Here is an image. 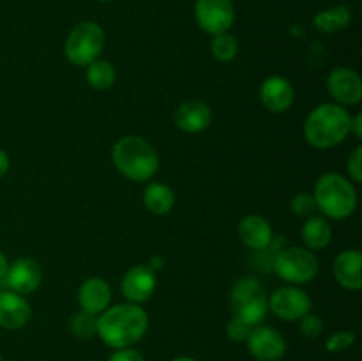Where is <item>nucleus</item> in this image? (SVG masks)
Instances as JSON below:
<instances>
[{
    "mask_svg": "<svg viewBox=\"0 0 362 361\" xmlns=\"http://www.w3.org/2000/svg\"><path fill=\"white\" fill-rule=\"evenodd\" d=\"M148 329V315L140 304L108 306L98 315V336L113 349H126L140 342Z\"/></svg>",
    "mask_w": 362,
    "mask_h": 361,
    "instance_id": "f257e3e1",
    "label": "nucleus"
},
{
    "mask_svg": "<svg viewBox=\"0 0 362 361\" xmlns=\"http://www.w3.org/2000/svg\"><path fill=\"white\" fill-rule=\"evenodd\" d=\"M112 159L124 177L136 183H147L159 170V156L156 149L136 134H127L117 140L112 149Z\"/></svg>",
    "mask_w": 362,
    "mask_h": 361,
    "instance_id": "f03ea898",
    "label": "nucleus"
},
{
    "mask_svg": "<svg viewBox=\"0 0 362 361\" xmlns=\"http://www.w3.org/2000/svg\"><path fill=\"white\" fill-rule=\"evenodd\" d=\"M350 113L336 103L315 106L304 122V137L313 147L331 149L350 134Z\"/></svg>",
    "mask_w": 362,
    "mask_h": 361,
    "instance_id": "7ed1b4c3",
    "label": "nucleus"
},
{
    "mask_svg": "<svg viewBox=\"0 0 362 361\" xmlns=\"http://www.w3.org/2000/svg\"><path fill=\"white\" fill-rule=\"evenodd\" d=\"M315 204L324 218L345 219L357 209V191L341 173L327 172L318 177L313 191Z\"/></svg>",
    "mask_w": 362,
    "mask_h": 361,
    "instance_id": "20e7f679",
    "label": "nucleus"
},
{
    "mask_svg": "<svg viewBox=\"0 0 362 361\" xmlns=\"http://www.w3.org/2000/svg\"><path fill=\"white\" fill-rule=\"evenodd\" d=\"M230 308L233 317L255 326L262 324L269 311V297L260 280L255 276H243L237 280L230 292Z\"/></svg>",
    "mask_w": 362,
    "mask_h": 361,
    "instance_id": "39448f33",
    "label": "nucleus"
},
{
    "mask_svg": "<svg viewBox=\"0 0 362 361\" xmlns=\"http://www.w3.org/2000/svg\"><path fill=\"white\" fill-rule=\"evenodd\" d=\"M105 30L95 21H81L67 35L64 52L71 64L87 67L99 59L105 48Z\"/></svg>",
    "mask_w": 362,
    "mask_h": 361,
    "instance_id": "423d86ee",
    "label": "nucleus"
},
{
    "mask_svg": "<svg viewBox=\"0 0 362 361\" xmlns=\"http://www.w3.org/2000/svg\"><path fill=\"white\" fill-rule=\"evenodd\" d=\"M272 269L283 282L290 285H304L317 276L318 260L306 248L290 246L278 251L272 260Z\"/></svg>",
    "mask_w": 362,
    "mask_h": 361,
    "instance_id": "0eeeda50",
    "label": "nucleus"
},
{
    "mask_svg": "<svg viewBox=\"0 0 362 361\" xmlns=\"http://www.w3.org/2000/svg\"><path fill=\"white\" fill-rule=\"evenodd\" d=\"M194 18L207 34H223L228 32L235 21V7L232 0H197Z\"/></svg>",
    "mask_w": 362,
    "mask_h": 361,
    "instance_id": "6e6552de",
    "label": "nucleus"
},
{
    "mask_svg": "<svg viewBox=\"0 0 362 361\" xmlns=\"http://www.w3.org/2000/svg\"><path fill=\"white\" fill-rule=\"evenodd\" d=\"M311 297L296 285L279 287L269 297V310L281 321H300L311 311Z\"/></svg>",
    "mask_w": 362,
    "mask_h": 361,
    "instance_id": "1a4fd4ad",
    "label": "nucleus"
},
{
    "mask_svg": "<svg viewBox=\"0 0 362 361\" xmlns=\"http://www.w3.org/2000/svg\"><path fill=\"white\" fill-rule=\"evenodd\" d=\"M247 350L258 361H279L286 354V340L271 326H255L246 340Z\"/></svg>",
    "mask_w": 362,
    "mask_h": 361,
    "instance_id": "9d476101",
    "label": "nucleus"
},
{
    "mask_svg": "<svg viewBox=\"0 0 362 361\" xmlns=\"http://www.w3.org/2000/svg\"><path fill=\"white\" fill-rule=\"evenodd\" d=\"M156 283H158L156 271H152L148 265L140 264L127 269L120 282V290L129 303L141 304L151 299L156 290Z\"/></svg>",
    "mask_w": 362,
    "mask_h": 361,
    "instance_id": "9b49d317",
    "label": "nucleus"
},
{
    "mask_svg": "<svg viewBox=\"0 0 362 361\" xmlns=\"http://www.w3.org/2000/svg\"><path fill=\"white\" fill-rule=\"evenodd\" d=\"M327 91L336 105H357L362 99V80L350 67H336L327 76Z\"/></svg>",
    "mask_w": 362,
    "mask_h": 361,
    "instance_id": "f8f14e48",
    "label": "nucleus"
},
{
    "mask_svg": "<svg viewBox=\"0 0 362 361\" xmlns=\"http://www.w3.org/2000/svg\"><path fill=\"white\" fill-rule=\"evenodd\" d=\"M4 280H6L9 290L27 296V294L37 290V287L41 285V265L34 258H18L16 262L9 264Z\"/></svg>",
    "mask_w": 362,
    "mask_h": 361,
    "instance_id": "ddd939ff",
    "label": "nucleus"
},
{
    "mask_svg": "<svg viewBox=\"0 0 362 361\" xmlns=\"http://www.w3.org/2000/svg\"><path fill=\"white\" fill-rule=\"evenodd\" d=\"M32 308L25 296L13 290H0V326L6 329H21L28 324Z\"/></svg>",
    "mask_w": 362,
    "mask_h": 361,
    "instance_id": "4468645a",
    "label": "nucleus"
},
{
    "mask_svg": "<svg viewBox=\"0 0 362 361\" xmlns=\"http://www.w3.org/2000/svg\"><path fill=\"white\" fill-rule=\"evenodd\" d=\"M260 101L269 112L283 113L293 105L296 91L285 76H269L260 85Z\"/></svg>",
    "mask_w": 362,
    "mask_h": 361,
    "instance_id": "2eb2a0df",
    "label": "nucleus"
},
{
    "mask_svg": "<svg viewBox=\"0 0 362 361\" xmlns=\"http://www.w3.org/2000/svg\"><path fill=\"white\" fill-rule=\"evenodd\" d=\"M240 241L246 244L247 248L255 251H264L274 241V232L272 227L264 216L258 214H247L240 219L239 229H237Z\"/></svg>",
    "mask_w": 362,
    "mask_h": 361,
    "instance_id": "dca6fc26",
    "label": "nucleus"
},
{
    "mask_svg": "<svg viewBox=\"0 0 362 361\" xmlns=\"http://www.w3.org/2000/svg\"><path fill=\"white\" fill-rule=\"evenodd\" d=\"M175 124L179 130L184 133H202L211 126L212 112L204 101L198 99H187V101L180 103L179 108L175 110Z\"/></svg>",
    "mask_w": 362,
    "mask_h": 361,
    "instance_id": "f3484780",
    "label": "nucleus"
},
{
    "mask_svg": "<svg viewBox=\"0 0 362 361\" xmlns=\"http://www.w3.org/2000/svg\"><path fill=\"white\" fill-rule=\"evenodd\" d=\"M112 301V289L108 282L99 276L87 278L78 289V303L83 311L92 315H99L108 308Z\"/></svg>",
    "mask_w": 362,
    "mask_h": 361,
    "instance_id": "a211bd4d",
    "label": "nucleus"
},
{
    "mask_svg": "<svg viewBox=\"0 0 362 361\" xmlns=\"http://www.w3.org/2000/svg\"><path fill=\"white\" fill-rule=\"evenodd\" d=\"M334 278L349 290H359L362 287V253L359 250H345L336 257Z\"/></svg>",
    "mask_w": 362,
    "mask_h": 361,
    "instance_id": "6ab92c4d",
    "label": "nucleus"
},
{
    "mask_svg": "<svg viewBox=\"0 0 362 361\" xmlns=\"http://www.w3.org/2000/svg\"><path fill=\"white\" fill-rule=\"evenodd\" d=\"M144 204L152 214H168L175 205V193L163 183H151L144 191Z\"/></svg>",
    "mask_w": 362,
    "mask_h": 361,
    "instance_id": "aec40b11",
    "label": "nucleus"
},
{
    "mask_svg": "<svg viewBox=\"0 0 362 361\" xmlns=\"http://www.w3.org/2000/svg\"><path fill=\"white\" fill-rule=\"evenodd\" d=\"M331 223L324 216H310L303 225V241L310 250H322L331 243Z\"/></svg>",
    "mask_w": 362,
    "mask_h": 361,
    "instance_id": "412c9836",
    "label": "nucleus"
},
{
    "mask_svg": "<svg viewBox=\"0 0 362 361\" xmlns=\"http://www.w3.org/2000/svg\"><path fill=\"white\" fill-rule=\"evenodd\" d=\"M350 20H352V14L349 7L334 6L315 14L313 23L324 34H334V32L345 30L350 25Z\"/></svg>",
    "mask_w": 362,
    "mask_h": 361,
    "instance_id": "4be33fe9",
    "label": "nucleus"
},
{
    "mask_svg": "<svg viewBox=\"0 0 362 361\" xmlns=\"http://www.w3.org/2000/svg\"><path fill=\"white\" fill-rule=\"evenodd\" d=\"M115 67L108 60H94L87 66V81L95 91H106L115 84Z\"/></svg>",
    "mask_w": 362,
    "mask_h": 361,
    "instance_id": "5701e85b",
    "label": "nucleus"
},
{
    "mask_svg": "<svg viewBox=\"0 0 362 361\" xmlns=\"http://www.w3.org/2000/svg\"><path fill=\"white\" fill-rule=\"evenodd\" d=\"M211 52L214 55L216 60L219 62H230L237 57L239 53V41H237L235 35H232L230 32H223V34L212 35L211 41Z\"/></svg>",
    "mask_w": 362,
    "mask_h": 361,
    "instance_id": "b1692460",
    "label": "nucleus"
},
{
    "mask_svg": "<svg viewBox=\"0 0 362 361\" xmlns=\"http://www.w3.org/2000/svg\"><path fill=\"white\" fill-rule=\"evenodd\" d=\"M69 326L74 336L88 340L94 335H98V315H92L88 311L81 310L71 317Z\"/></svg>",
    "mask_w": 362,
    "mask_h": 361,
    "instance_id": "393cba45",
    "label": "nucleus"
},
{
    "mask_svg": "<svg viewBox=\"0 0 362 361\" xmlns=\"http://www.w3.org/2000/svg\"><path fill=\"white\" fill-rule=\"evenodd\" d=\"M356 343V333L354 331H336L325 342V349L329 353H341Z\"/></svg>",
    "mask_w": 362,
    "mask_h": 361,
    "instance_id": "a878e982",
    "label": "nucleus"
},
{
    "mask_svg": "<svg viewBox=\"0 0 362 361\" xmlns=\"http://www.w3.org/2000/svg\"><path fill=\"white\" fill-rule=\"evenodd\" d=\"M290 209L296 212L300 218H310L315 211H317V204H315L313 195L310 193H297L296 197L290 200Z\"/></svg>",
    "mask_w": 362,
    "mask_h": 361,
    "instance_id": "bb28decb",
    "label": "nucleus"
},
{
    "mask_svg": "<svg viewBox=\"0 0 362 361\" xmlns=\"http://www.w3.org/2000/svg\"><path fill=\"white\" fill-rule=\"evenodd\" d=\"M251 331H253V326L247 324V322H244L243 319L239 317H232L230 319L228 326H226V335H228V338L232 340V342L237 343H246Z\"/></svg>",
    "mask_w": 362,
    "mask_h": 361,
    "instance_id": "cd10ccee",
    "label": "nucleus"
},
{
    "mask_svg": "<svg viewBox=\"0 0 362 361\" xmlns=\"http://www.w3.org/2000/svg\"><path fill=\"white\" fill-rule=\"evenodd\" d=\"M299 329L300 333H303V336L313 340L322 335V331H324V322H322V319L318 317V315L306 314L299 321Z\"/></svg>",
    "mask_w": 362,
    "mask_h": 361,
    "instance_id": "c85d7f7f",
    "label": "nucleus"
},
{
    "mask_svg": "<svg viewBox=\"0 0 362 361\" xmlns=\"http://www.w3.org/2000/svg\"><path fill=\"white\" fill-rule=\"evenodd\" d=\"M346 168H349L350 177L356 183L362 180V147H356L352 151V154L349 156V161H346Z\"/></svg>",
    "mask_w": 362,
    "mask_h": 361,
    "instance_id": "c756f323",
    "label": "nucleus"
},
{
    "mask_svg": "<svg viewBox=\"0 0 362 361\" xmlns=\"http://www.w3.org/2000/svg\"><path fill=\"white\" fill-rule=\"evenodd\" d=\"M108 361H145V357L133 347H126V349H115Z\"/></svg>",
    "mask_w": 362,
    "mask_h": 361,
    "instance_id": "7c9ffc66",
    "label": "nucleus"
},
{
    "mask_svg": "<svg viewBox=\"0 0 362 361\" xmlns=\"http://www.w3.org/2000/svg\"><path fill=\"white\" fill-rule=\"evenodd\" d=\"M350 133L356 134L357 138H362V115L361 113L350 117Z\"/></svg>",
    "mask_w": 362,
    "mask_h": 361,
    "instance_id": "2f4dec72",
    "label": "nucleus"
},
{
    "mask_svg": "<svg viewBox=\"0 0 362 361\" xmlns=\"http://www.w3.org/2000/svg\"><path fill=\"white\" fill-rule=\"evenodd\" d=\"M7 170H9V156L4 149H0V179L6 176Z\"/></svg>",
    "mask_w": 362,
    "mask_h": 361,
    "instance_id": "473e14b6",
    "label": "nucleus"
},
{
    "mask_svg": "<svg viewBox=\"0 0 362 361\" xmlns=\"http://www.w3.org/2000/svg\"><path fill=\"white\" fill-rule=\"evenodd\" d=\"M7 269H9V262H7V257L6 255L0 251V280H4V276H6Z\"/></svg>",
    "mask_w": 362,
    "mask_h": 361,
    "instance_id": "72a5a7b5",
    "label": "nucleus"
},
{
    "mask_svg": "<svg viewBox=\"0 0 362 361\" xmlns=\"http://www.w3.org/2000/svg\"><path fill=\"white\" fill-rule=\"evenodd\" d=\"M163 264H165V260H163L161 257H154V258H152V260H151V265H148V268H151L152 271H156V269L161 268Z\"/></svg>",
    "mask_w": 362,
    "mask_h": 361,
    "instance_id": "f704fd0d",
    "label": "nucleus"
},
{
    "mask_svg": "<svg viewBox=\"0 0 362 361\" xmlns=\"http://www.w3.org/2000/svg\"><path fill=\"white\" fill-rule=\"evenodd\" d=\"M172 361H197L194 357H189V356H179V357H173Z\"/></svg>",
    "mask_w": 362,
    "mask_h": 361,
    "instance_id": "c9c22d12",
    "label": "nucleus"
},
{
    "mask_svg": "<svg viewBox=\"0 0 362 361\" xmlns=\"http://www.w3.org/2000/svg\"><path fill=\"white\" fill-rule=\"evenodd\" d=\"M0 361H4V357H2V354H0Z\"/></svg>",
    "mask_w": 362,
    "mask_h": 361,
    "instance_id": "e433bc0d",
    "label": "nucleus"
},
{
    "mask_svg": "<svg viewBox=\"0 0 362 361\" xmlns=\"http://www.w3.org/2000/svg\"><path fill=\"white\" fill-rule=\"evenodd\" d=\"M99 2H108V0H99Z\"/></svg>",
    "mask_w": 362,
    "mask_h": 361,
    "instance_id": "4c0bfd02",
    "label": "nucleus"
}]
</instances>
